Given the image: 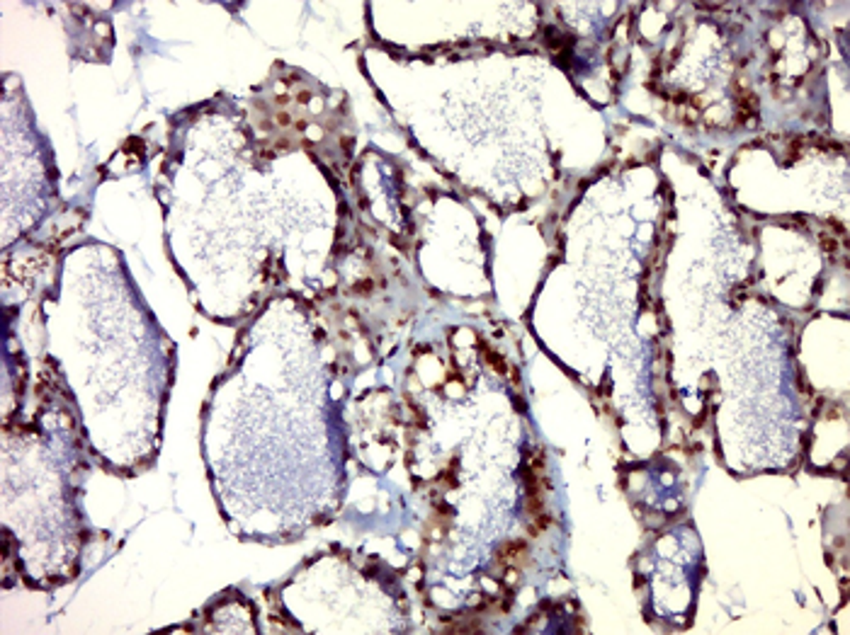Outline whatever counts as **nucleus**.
Returning a JSON list of instances; mask_svg holds the SVG:
<instances>
[{
    "label": "nucleus",
    "instance_id": "obj_1",
    "mask_svg": "<svg viewBox=\"0 0 850 635\" xmlns=\"http://www.w3.org/2000/svg\"><path fill=\"white\" fill-rule=\"evenodd\" d=\"M496 560L503 565V570H520L530 560V548L522 539H510L503 546H498Z\"/></svg>",
    "mask_w": 850,
    "mask_h": 635
},
{
    "label": "nucleus",
    "instance_id": "obj_2",
    "mask_svg": "<svg viewBox=\"0 0 850 635\" xmlns=\"http://www.w3.org/2000/svg\"><path fill=\"white\" fill-rule=\"evenodd\" d=\"M527 519H530V534H532V536L546 534V531H549V527H551V522H554V517H551L546 509L537 512V514H532V517H527Z\"/></svg>",
    "mask_w": 850,
    "mask_h": 635
}]
</instances>
